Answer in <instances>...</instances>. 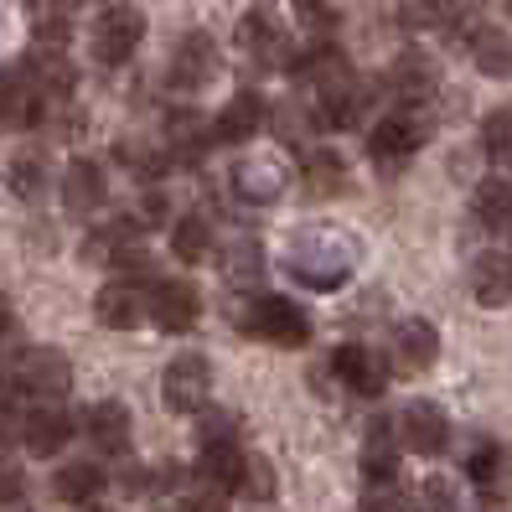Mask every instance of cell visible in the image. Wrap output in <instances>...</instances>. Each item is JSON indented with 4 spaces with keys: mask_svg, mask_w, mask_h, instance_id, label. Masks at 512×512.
<instances>
[{
    "mask_svg": "<svg viewBox=\"0 0 512 512\" xmlns=\"http://www.w3.org/2000/svg\"><path fill=\"white\" fill-rule=\"evenodd\" d=\"M414 512H461V492L450 487L445 476H430V481H419V492H414Z\"/></svg>",
    "mask_w": 512,
    "mask_h": 512,
    "instance_id": "obj_32",
    "label": "cell"
},
{
    "mask_svg": "<svg viewBox=\"0 0 512 512\" xmlns=\"http://www.w3.org/2000/svg\"><path fill=\"white\" fill-rule=\"evenodd\" d=\"M68 440H73V414L57 409V404H42V409H32V414L21 419V445L32 450L37 461L57 456Z\"/></svg>",
    "mask_w": 512,
    "mask_h": 512,
    "instance_id": "obj_13",
    "label": "cell"
},
{
    "mask_svg": "<svg viewBox=\"0 0 512 512\" xmlns=\"http://www.w3.org/2000/svg\"><path fill=\"white\" fill-rule=\"evenodd\" d=\"M57 6H63V11H78V6H88V0H57Z\"/></svg>",
    "mask_w": 512,
    "mask_h": 512,
    "instance_id": "obj_43",
    "label": "cell"
},
{
    "mask_svg": "<svg viewBox=\"0 0 512 512\" xmlns=\"http://www.w3.org/2000/svg\"><path fill=\"white\" fill-rule=\"evenodd\" d=\"M471 207L487 228H512V182H481Z\"/></svg>",
    "mask_w": 512,
    "mask_h": 512,
    "instance_id": "obj_28",
    "label": "cell"
},
{
    "mask_svg": "<svg viewBox=\"0 0 512 512\" xmlns=\"http://www.w3.org/2000/svg\"><path fill=\"white\" fill-rule=\"evenodd\" d=\"M104 487H109V476L94 461H63V466H57V476H52V497L68 502V507H88Z\"/></svg>",
    "mask_w": 512,
    "mask_h": 512,
    "instance_id": "obj_19",
    "label": "cell"
},
{
    "mask_svg": "<svg viewBox=\"0 0 512 512\" xmlns=\"http://www.w3.org/2000/svg\"><path fill=\"white\" fill-rule=\"evenodd\" d=\"M161 394L176 414H202L207 399H213V363H207L202 352H176L166 363Z\"/></svg>",
    "mask_w": 512,
    "mask_h": 512,
    "instance_id": "obj_4",
    "label": "cell"
},
{
    "mask_svg": "<svg viewBox=\"0 0 512 512\" xmlns=\"http://www.w3.org/2000/svg\"><path fill=\"white\" fill-rule=\"evenodd\" d=\"M104 197H109V176H104V166H99V161H88V156L68 161V171H63V202H68V213L88 218V213H99V207H104Z\"/></svg>",
    "mask_w": 512,
    "mask_h": 512,
    "instance_id": "obj_14",
    "label": "cell"
},
{
    "mask_svg": "<svg viewBox=\"0 0 512 512\" xmlns=\"http://www.w3.org/2000/svg\"><path fill=\"white\" fill-rule=\"evenodd\" d=\"M471 295L481 300V306H512V254L492 249V254H481L471 264Z\"/></svg>",
    "mask_w": 512,
    "mask_h": 512,
    "instance_id": "obj_18",
    "label": "cell"
},
{
    "mask_svg": "<svg viewBox=\"0 0 512 512\" xmlns=\"http://www.w3.org/2000/svg\"><path fill=\"white\" fill-rule=\"evenodd\" d=\"M11 187H16L21 197H37V192L47 187V166H42V156H21V161L11 166Z\"/></svg>",
    "mask_w": 512,
    "mask_h": 512,
    "instance_id": "obj_36",
    "label": "cell"
},
{
    "mask_svg": "<svg viewBox=\"0 0 512 512\" xmlns=\"http://www.w3.org/2000/svg\"><path fill=\"white\" fill-rule=\"evenodd\" d=\"M264 99L254 94V88H238V94L218 109V119H213V140L218 145H249L259 130H264Z\"/></svg>",
    "mask_w": 512,
    "mask_h": 512,
    "instance_id": "obj_12",
    "label": "cell"
},
{
    "mask_svg": "<svg viewBox=\"0 0 512 512\" xmlns=\"http://www.w3.org/2000/svg\"><path fill=\"white\" fill-rule=\"evenodd\" d=\"M466 47H471V63L487 78H512V37L502 26H471Z\"/></svg>",
    "mask_w": 512,
    "mask_h": 512,
    "instance_id": "obj_21",
    "label": "cell"
},
{
    "mask_svg": "<svg viewBox=\"0 0 512 512\" xmlns=\"http://www.w3.org/2000/svg\"><path fill=\"white\" fill-rule=\"evenodd\" d=\"M300 182H306L311 197H337L347 187V161L326 145H311L306 156H300Z\"/></svg>",
    "mask_w": 512,
    "mask_h": 512,
    "instance_id": "obj_20",
    "label": "cell"
},
{
    "mask_svg": "<svg viewBox=\"0 0 512 512\" xmlns=\"http://www.w3.org/2000/svg\"><path fill=\"white\" fill-rule=\"evenodd\" d=\"M466 471H471V481H476L481 492L497 497V492L507 487V450H502V445H492V440H481V445L471 450Z\"/></svg>",
    "mask_w": 512,
    "mask_h": 512,
    "instance_id": "obj_26",
    "label": "cell"
},
{
    "mask_svg": "<svg viewBox=\"0 0 512 512\" xmlns=\"http://www.w3.org/2000/svg\"><path fill=\"white\" fill-rule=\"evenodd\" d=\"M238 435H244V419L228 414V409L202 419V445H238Z\"/></svg>",
    "mask_w": 512,
    "mask_h": 512,
    "instance_id": "obj_34",
    "label": "cell"
},
{
    "mask_svg": "<svg viewBox=\"0 0 512 512\" xmlns=\"http://www.w3.org/2000/svg\"><path fill=\"white\" fill-rule=\"evenodd\" d=\"M238 497H249V502H269V497H275V466H269L264 456H249V461H244Z\"/></svg>",
    "mask_w": 512,
    "mask_h": 512,
    "instance_id": "obj_31",
    "label": "cell"
},
{
    "mask_svg": "<svg viewBox=\"0 0 512 512\" xmlns=\"http://www.w3.org/2000/svg\"><path fill=\"white\" fill-rule=\"evenodd\" d=\"M481 150H487L497 166H512V104L492 109L487 119H481Z\"/></svg>",
    "mask_w": 512,
    "mask_h": 512,
    "instance_id": "obj_29",
    "label": "cell"
},
{
    "mask_svg": "<svg viewBox=\"0 0 512 512\" xmlns=\"http://www.w3.org/2000/svg\"><path fill=\"white\" fill-rule=\"evenodd\" d=\"M166 135H171V150H202V140H213V130H202L192 109H171Z\"/></svg>",
    "mask_w": 512,
    "mask_h": 512,
    "instance_id": "obj_33",
    "label": "cell"
},
{
    "mask_svg": "<svg viewBox=\"0 0 512 512\" xmlns=\"http://www.w3.org/2000/svg\"><path fill=\"white\" fill-rule=\"evenodd\" d=\"M94 316H99L109 331H135V326L150 316V295H145L135 280L114 275V280L94 295Z\"/></svg>",
    "mask_w": 512,
    "mask_h": 512,
    "instance_id": "obj_9",
    "label": "cell"
},
{
    "mask_svg": "<svg viewBox=\"0 0 512 512\" xmlns=\"http://www.w3.org/2000/svg\"><path fill=\"white\" fill-rule=\"evenodd\" d=\"M280 187H285L280 166H238V192H244L249 202H269V197H280Z\"/></svg>",
    "mask_w": 512,
    "mask_h": 512,
    "instance_id": "obj_30",
    "label": "cell"
},
{
    "mask_svg": "<svg viewBox=\"0 0 512 512\" xmlns=\"http://www.w3.org/2000/svg\"><path fill=\"white\" fill-rule=\"evenodd\" d=\"M331 373H337L352 394H363V399H378L388 388V368L378 363V352L363 347V342H342L337 352H331Z\"/></svg>",
    "mask_w": 512,
    "mask_h": 512,
    "instance_id": "obj_11",
    "label": "cell"
},
{
    "mask_svg": "<svg viewBox=\"0 0 512 512\" xmlns=\"http://www.w3.org/2000/svg\"><path fill=\"white\" fill-rule=\"evenodd\" d=\"M176 512H223V502H218V492H202V497H187Z\"/></svg>",
    "mask_w": 512,
    "mask_h": 512,
    "instance_id": "obj_40",
    "label": "cell"
},
{
    "mask_svg": "<svg viewBox=\"0 0 512 512\" xmlns=\"http://www.w3.org/2000/svg\"><path fill=\"white\" fill-rule=\"evenodd\" d=\"M145 42V11L130 6V0H114V6L99 11L94 32H88V52H94L99 68H125L130 57Z\"/></svg>",
    "mask_w": 512,
    "mask_h": 512,
    "instance_id": "obj_2",
    "label": "cell"
},
{
    "mask_svg": "<svg viewBox=\"0 0 512 512\" xmlns=\"http://www.w3.org/2000/svg\"><path fill=\"white\" fill-rule=\"evenodd\" d=\"M37 88L26 83L21 68H6L0 73V125H26V119H37Z\"/></svg>",
    "mask_w": 512,
    "mask_h": 512,
    "instance_id": "obj_25",
    "label": "cell"
},
{
    "mask_svg": "<svg viewBox=\"0 0 512 512\" xmlns=\"http://www.w3.org/2000/svg\"><path fill=\"white\" fill-rule=\"evenodd\" d=\"M218 73V47L207 32H187L182 42L171 47V63H166V83L182 88V94H197V88H207Z\"/></svg>",
    "mask_w": 512,
    "mask_h": 512,
    "instance_id": "obj_6",
    "label": "cell"
},
{
    "mask_svg": "<svg viewBox=\"0 0 512 512\" xmlns=\"http://www.w3.org/2000/svg\"><path fill=\"white\" fill-rule=\"evenodd\" d=\"M507 11H512V0H507Z\"/></svg>",
    "mask_w": 512,
    "mask_h": 512,
    "instance_id": "obj_45",
    "label": "cell"
},
{
    "mask_svg": "<svg viewBox=\"0 0 512 512\" xmlns=\"http://www.w3.org/2000/svg\"><path fill=\"white\" fill-rule=\"evenodd\" d=\"M430 140V119H425V109H399V114H388V119H378L373 125V135H368V156H373V171L378 176H399L414 156H419V145Z\"/></svg>",
    "mask_w": 512,
    "mask_h": 512,
    "instance_id": "obj_1",
    "label": "cell"
},
{
    "mask_svg": "<svg viewBox=\"0 0 512 512\" xmlns=\"http://www.w3.org/2000/svg\"><path fill=\"white\" fill-rule=\"evenodd\" d=\"M388 88L404 99V104H419V99H430L435 88H440V73H435V57L430 52H399L394 57V68H388Z\"/></svg>",
    "mask_w": 512,
    "mask_h": 512,
    "instance_id": "obj_17",
    "label": "cell"
},
{
    "mask_svg": "<svg viewBox=\"0 0 512 512\" xmlns=\"http://www.w3.org/2000/svg\"><path fill=\"white\" fill-rule=\"evenodd\" d=\"M88 512H114V507H88Z\"/></svg>",
    "mask_w": 512,
    "mask_h": 512,
    "instance_id": "obj_44",
    "label": "cell"
},
{
    "mask_svg": "<svg viewBox=\"0 0 512 512\" xmlns=\"http://www.w3.org/2000/svg\"><path fill=\"white\" fill-rule=\"evenodd\" d=\"M11 342H16V316H11L6 306H0V352H6Z\"/></svg>",
    "mask_w": 512,
    "mask_h": 512,
    "instance_id": "obj_41",
    "label": "cell"
},
{
    "mask_svg": "<svg viewBox=\"0 0 512 512\" xmlns=\"http://www.w3.org/2000/svg\"><path fill=\"white\" fill-rule=\"evenodd\" d=\"M171 254L182 259V264H197L213 254V223H207L202 213H182L171 223Z\"/></svg>",
    "mask_w": 512,
    "mask_h": 512,
    "instance_id": "obj_24",
    "label": "cell"
},
{
    "mask_svg": "<svg viewBox=\"0 0 512 512\" xmlns=\"http://www.w3.org/2000/svg\"><path fill=\"white\" fill-rule=\"evenodd\" d=\"M295 11H300V21H306V26H316V32H331V26L342 21L347 0H295Z\"/></svg>",
    "mask_w": 512,
    "mask_h": 512,
    "instance_id": "obj_35",
    "label": "cell"
},
{
    "mask_svg": "<svg viewBox=\"0 0 512 512\" xmlns=\"http://www.w3.org/2000/svg\"><path fill=\"white\" fill-rule=\"evenodd\" d=\"M171 218V207H166V197L161 192H145V202H140V228H156V223H166Z\"/></svg>",
    "mask_w": 512,
    "mask_h": 512,
    "instance_id": "obj_39",
    "label": "cell"
},
{
    "mask_svg": "<svg viewBox=\"0 0 512 512\" xmlns=\"http://www.w3.org/2000/svg\"><path fill=\"white\" fill-rule=\"evenodd\" d=\"M197 316H202V295H197V285H187V280H161V285H150V321H156L161 331H192L197 326Z\"/></svg>",
    "mask_w": 512,
    "mask_h": 512,
    "instance_id": "obj_8",
    "label": "cell"
},
{
    "mask_svg": "<svg viewBox=\"0 0 512 512\" xmlns=\"http://www.w3.org/2000/svg\"><path fill=\"white\" fill-rule=\"evenodd\" d=\"M83 430H88V440H94L104 456H125L130 435H135V419H130V409L119 404V399H99L94 409H88Z\"/></svg>",
    "mask_w": 512,
    "mask_h": 512,
    "instance_id": "obj_15",
    "label": "cell"
},
{
    "mask_svg": "<svg viewBox=\"0 0 512 512\" xmlns=\"http://www.w3.org/2000/svg\"><path fill=\"white\" fill-rule=\"evenodd\" d=\"M244 461H249V456H244L238 445H202V456H197V476H202L213 492H238Z\"/></svg>",
    "mask_w": 512,
    "mask_h": 512,
    "instance_id": "obj_22",
    "label": "cell"
},
{
    "mask_svg": "<svg viewBox=\"0 0 512 512\" xmlns=\"http://www.w3.org/2000/svg\"><path fill=\"white\" fill-rule=\"evenodd\" d=\"M409 492H404V481L399 471H383V476H363V512H404Z\"/></svg>",
    "mask_w": 512,
    "mask_h": 512,
    "instance_id": "obj_27",
    "label": "cell"
},
{
    "mask_svg": "<svg viewBox=\"0 0 512 512\" xmlns=\"http://www.w3.org/2000/svg\"><path fill=\"white\" fill-rule=\"evenodd\" d=\"M0 388L26 394V399H63L73 388V363H68V352H57V347H26L11 363V373L0 378Z\"/></svg>",
    "mask_w": 512,
    "mask_h": 512,
    "instance_id": "obj_3",
    "label": "cell"
},
{
    "mask_svg": "<svg viewBox=\"0 0 512 512\" xmlns=\"http://www.w3.org/2000/svg\"><path fill=\"white\" fill-rule=\"evenodd\" d=\"M26 83L37 88V94H68L73 88V63L57 47H37L26 57Z\"/></svg>",
    "mask_w": 512,
    "mask_h": 512,
    "instance_id": "obj_23",
    "label": "cell"
},
{
    "mask_svg": "<svg viewBox=\"0 0 512 512\" xmlns=\"http://www.w3.org/2000/svg\"><path fill=\"white\" fill-rule=\"evenodd\" d=\"M394 430H399V445L414 450V456H440V450L450 445V419H445V409L430 404V399L404 404V414L394 419Z\"/></svg>",
    "mask_w": 512,
    "mask_h": 512,
    "instance_id": "obj_7",
    "label": "cell"
},
{
    "mask_svg": "<svg viewBox=\"0 0 512 512\" xmlns=\"http://www.w3.org/2000/svg\"><path fill=\"white\" fill-rule=\"evenodd\" d=\"M238 47H244L249 63L259 68H290V37L280 32V21H269L264 11H249L244 21H238Z\"/></svg>",
    "mask_w": 512,
    "mask_h": 512,
    "instance_id": "obj_10",
    "label": "cell"
},
{
    "mask_svg": "<svg viewBox=\"0 0 512 512\" xmlns=\"http://www.w3.org/2000/svg\"><path fill=\"white\" fill-rule=\"evenodd\" d=\"M269 125H275V135H285V140H300V135H306V125H311V119H306V109H300V104H280Z\"/></svg>",
    "mask_w": 512,
    "mask_h": 512,
    "instance_id": "obj_37",
    "label": "cell"
},
{
    "mask_svg": "<svg viewBox=\"0 0 512 512\" xmlns=\"http://www.w3.org/2000/svg\"><path fill=\"white\" fill-rule=\"evenodd\" d=\"M244 326L254 331L259 342H275V347H306L311 342L306 311H300L295 300H285V295H259L249 306V316H244Z\"/></svg>",
    "mask_w": 512,
    "mask_h": 512,
    "instance_id": "obj_5",
    "label": "cell"
},
{
    "mask_svg": "<svg viewBox=\"0 0 512 512\" xmlns=\"http://www.w3.org/2000/svg\"><path fill=\"white\" fill-rule=\"evenodd\" d=\"M21 492H26V476H21V466H11V461H0V507H11V502H21Z\"/></svg>",
    "mask_w": 512,
    "mask_h": 512,
    "instance_id": "obj_38",
    "label": "cell"
},
{
    "mask_svg": "<svg viewBox=\"0 0 512 512\" xmlns=\"http://www.w3.org/2000/svg\"><path fill=\"white\" fill-rule=\"evenodd\" d=\"M435 357H440V331L425 316H409V321L394 326V363L404 373H425Z\"/></svg>",
    "mask_w": 512,
    "mask_h": 512,
    "instance_id": "obj_16",
    "label": "cell"
},
{
    "mask_svg": "<svg viewBox=\"0 0 512 512\" xmlns=\"http://www.w3.org/2000/svg\"><path fill=\"white\" fill-rule=\"evenodd\" d=\"M6 440H11V419H6V414H0V445H6Z\"/></svg>",
    "mask_w": 512,
    "mask_h": 512,
    "instance_id": "obj_42",
    "label": "cell"
}]
</instances>
